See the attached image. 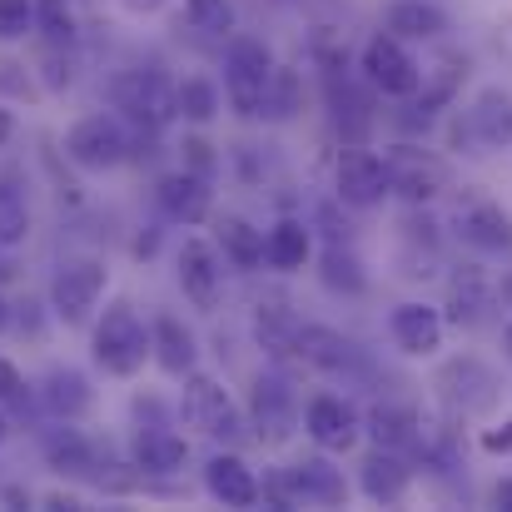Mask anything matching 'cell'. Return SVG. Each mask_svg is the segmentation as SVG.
I'll return each instance as SVG.
<instances>
[{"instance_id":"4","label":"cell","mask_w":512,"mask_h":512,"mask_svg":"<svg viewBox=\"0 0 512 512\" xmlns=\"http://www.w3.org/2000/svg\"><path fill=\"white\" fill-rule=\"evenodd\" d=\"M110 100H115V110L130 120V125H140L145 135H160L174 115V85L160 75V70H120L115 80H110Z\"/></svg>"},{"instance_id":"40","label":"cell","mask_w":512,"mask_h":512,"mask_svg":"<svg viewBox=\"0 0 512 512\" xmlns=\"http://www.w3.org/2000/svg\"><path fill=\"white\" fill-rule=\"evenodd\" d=\"M179 170L214 179V174H219V155H214V145H209L204 135H184V145H179Z\"/></svg>"},{"instance_id":"51","label":"cell","mask_w":512,"mask_h":512,"mask_svg":"<svg viewBox=\"0 0 512 512\" xmlns=\"http://www.w3.org/2000/svg\"><path fill=\"white\" fill-rule=\"evenodd\" d=\"M503 343H508V353H512V324H508V334H503Z\"/></svg>"},{"instance_id":"46","label":"cell","mask_w":512,"mask_h":512,"mask_svg":"<svg viewBox=\"0 0 512 512\" xmlns=\"http://www.w3.org/2000/svg\"><path fill=\"white\" fill-rule=\"evenodd\" d=\"M493 294H498V299H503V304H512V269H503V279H498V284H493Z\"/></svg>"},{"instance_id":"43","label":"cell","mask_w":512,"mask_h":512,"mask_svg":"<svg viewBox=\"0 0 512 512\" xmlns=\"http://www.w3.org/2000/svg\"><path fill=\"white\" fill-rule=\"evenodd\" d=\"M483 448H488V453H512V418L483 433Z\"/></svg>"},{"instance_id":"16","label":"cell","mask_w":512,"mask_h":512,"mask_svg":"<svg viewBox=\"0 0 512 512\" xmlns=\"http://www.w3.org/2000/svg\"><path fill=\"white\" fill-rule=\"evenodd\" d=\"M204 493L219 508H254L259 503V478L239 453H214L204 463Z\"/></svg>"},{"instance_id":"9","label":"cell","mask_w":512,"mask_h":512,"mask_svg":"<svg viewBox=\"0 0 512 512\" xmlns=\"http://www.w3.org/2000/svg\"><path fill=\"white\" fill-rule=\"evenodd\" d=\"M249 428H254L264 443H284V438L299 428V403H294V388H289L284 373H259V378H254Z\"/></svg>"},{"instance_id":"20","label":"cell","mask_w":512,"mask_h":512,"mask_svg":"<svg viewBox=\"0 0 512 512\" xmlns=\"http://www.w3.org/2000/svg\"><path fill=\"white\" fill-rule=\"evenodd\" d=\"M388 334H393V343H398L403 353L428 358V353H438V348H443V314H438V309H428V304H418V299H408V304H398V309H393Z\"/></svg>"},{"instance_id":"3","label":"cell","mask_w":512,"mask_h":512,"mask_svg":"<svg viewBox=\"0 0 512 512\" xmlns=\"http://www.w3.org/2000/svg\"><path fill=\"white\" fill-rule=\"evenodd\" d=\"M274 75V50L254 35H229V55H224V100L239 120H259L264 115V90Z\"/></svg>"},{"instance_id":"1","label":"cell","mask_w":512,"mask_h":512,"mask_svg":"<svg viewBox=\"0 0 512 512\" xmlns=\"http://www.w3.org/2000/svg\"><path fill=\"white\" fill-rule=\"evenodd\" d=\"M95 363L110 378H135L150 358V324L135 314L130 299H115L100 319H95Z\"/></svg>"},{"instance_id":"12","label":"cell","mask_w":512,"mask_h":512,"mask_svg":"<svg viewBox=\"0 0 512 512\" xmlns=\"http://www.w3.org/2000/svg\"><path fill=\"white\" fill-rule=\"evenodd\" d=\"M383 160H388V184H393V194H403L408 204H428V199H438V194L448 189L443 160H433L428 150L398 145V150L383 155Z\"/></svg>"},{"instance_id":"37","label":"cell","mask_w":512,"mask_h":512,"mask_svg":"<svg viewBox=\"0 0 512 512\" xmlns=\"http://www.w3.org/2000/svg\"><path fill=\"white\" fill-rule=\"evenodd\" d=\"M299 105H304V85H299V75L274 65L269 90H264V115H269V120H294Z\"/></svg>"},{"instance_id":"11","label":"cell","mask_w":512,"mask_h":512,"mask_svg":"<svg viewBox=\"0 0 512 512\" xmlns=\"http://www.w3.org/2000/svg\"><path fill=\"white\" fill-rule=\"evenodd\" d=\"M438 393H443L463 418H473V413H488V408L498 403V373H493L488 363H478V358H453V363H443V373H438Z\"/></svg>"},{"instance_id":"50","label":"cell","mask_w":512,"mask_h":512,"mask_svg":"<svg viewBox=\"0 0 512 512\" xmlns=\"http://www.w3.org/2000/svg\"><path fill=\"white\" fill-rule=\"evenodd\" d=\"M5 433H10V423H5V413H0V443H5Z\"/></svg>"},{"instance_id":"14","label":"cell","mask_w":512,"mask_h":512,"mask_svg":"<svg viewBox=\"0 0 512 512\" xmlns=\"http://www.w3.org/2000/svg\"><path fill=\"white\" fill-rule=\"evenodd\" d=\"M284 483H289L294 508L299 503H309V508H339L343 498H348V483H343V473L329 458H299V463H289L284 468Z\"/></svg>"},{"instance_id":"38","label":"cell","mask_w":512,"mask_h":512,"mask_svg":"<svg viewBox=\"0 0 512 512\" xmlns=\"http://www.w3.org/2000/svg\"><path fill=\"white\" fill-rule=\"evenodd\" d=\"M35 30L45 35V45H70L75 40V10H70V0H35Z\"/></svg>"},{"instance_id":"34","label":"cell","mask_w":512,"mask_h":512,"mask_svg":"<svg viewBox=\"0 0 512 512\" xmlns=\"http://www.w3.org/2000/svg\"><path fill=\"white\" fill-rule=\"evenodd\" d=\"M418 423H423V418H418L408 403H378V408L368 413L373 443H378V448H393V453H403V448L418 443Z\"/></svg>"},{"instance_id":"42","label":"cell","mask_w":512,"mask_h":512,"mask_svg":"<svg viewBox=\"0 0 512 512\" xmlns=\"http://www.w3.org/2000/svg\"><path fill=\"white\" fill-rule=\"evenodd\" d=\"M25 398V378L10 358H0V403H20Z\"/></svg>"},{"instance_id":"44","label":"cell","mask_w":512,"mask_h":512,"mask_svg":"<svg viewBox=\"0 0 512 512\" xmlns=\"http://www.w3.org/2000/svg\"><path fill=\"white\" fill-rule=\"evenodd\" d=\"M45 508H55V512H80L85 503H80L75 493H50V498H45Z\"/></svg>"},{"instance_id":"27","label":"cell","mask_w":512,"mask_h":512,"mask_svg":"<svg viewBox=\"0 0 512 512\" xmlns=\"http://www.w3.org/2000/svg\"><path fill=\"white\" fill-rule=\"evenodd\" d=\"M214 249L234 264V269H259L264 264V229H254L249 219H239V214H219L214 219Z\"/></svg>"},{"instance_id":"31","label":"cell","mask_w":512,"mask_h":512,"mask_svg":"<svg viewBox=\"0 0 512 512\" xmlns=\"http://www.w3.org/2000/svg\"><path fill=\"white\" fill-rule=\"evenodd\" d=\"M383 20H388V35L398 40H438L448 30V15L433 0H393Z\"/></svg>"},{"instance_id":"21","label":"cell","mask_w":512,"mask_h":512,"mask_svg":"<svg viewBox=\"0 0 512 512\" xmlns=\"http://www.w3.org/2000/svg\"><path fill=\"white\" fill-rule=\"evenodd\" d=\"M294 358L304 368H319V373H343V368L358 363V343L343 339L339 329H324V324H299Z\"/></svg>"},{"instance_id":"32","label":"cell","mask_w":512,"mask_h":512,"mask_svg":"<svg viewBox=\"0 0 512 512\" xmlns=\"http://www.w3.org/2000/svg\"><path fill=\"white\" fill-rule=\"evenodd\" d=\"M30 239V194H25V174L5 170L0 174V249H20Z\"/></svg>"},{"instance_id":"39","label":"cell","mask_w":512,"mask_h":512,"mask_svg":"<svg viewBox=\"0 0 512 512\" xmlns=\"http://www.w3.org/2000/svg\"><path fill=\"white\" fill-rule=\"evenodd\" d=\"M35 35V0H0V40H25Z\"/></svg>"},{"instance_id":"47","label":"cell","mask_w":512,"mask_h":512,"mask_svg":"<svg viewBox=\"0 0 512 512\" xmlns=\"http://www.w3.org/2000/svg\"><path fill=\"white\" fill-rule=\"evenodd\" d=\"M493 503H498V508H512V478H508V483H498V488H493Z\"/></svg>"},{"instance_id":"41","label":"cell","mask_w":512,"mask_h":512,"mask_svg":"<svg viewBox=\"0 0 512 512\" xmlns=\"http://www.w3.org/2000/svg\"><path fill=\"white\" fill-rule=\"evenodd\" d=\"M45 90H70L75 85V55L70 45H45Z\"/></svg>"},{"instance_id":"19","label":"cell","mask_w":512,"mask_h":512,"mask_svg":"<svg viewBox=\"0 0 512 512\" xmlns=\"http://www.w3.org/2000/svg\"><path fill=\"white\" fill-rule=\"evenodd\" d=\"M40 403L55 423H80L95 408V388L80 368H50L45 383H40Z\"/></svg>"},{"instance_id":"48","label":"cell","mask_w":512,"mask_h":512,"mask_svg":"<svg viewBox=\"0 0 512 512\" xmlns=\"http://www.w3.org/2000/svg\"><path fill=\"white\" fill-rule=\"evenodd\" d=\"M10 135H15V120H10V110H5V105H0V145H5V140H10Z\"/></svg>"},{"instance_id":"30","label":"cell","mask_w":512,"mask_h":512,"mask_svg":"<svg viewBox=\"0 0 512 512\" xmlns=\"http://www.w3.org/2000/svg\"><path fill=\"white\" fill-rule=\"evenodd\" d=\"M45 458H50L55 473H70V478H90V473L100 468L95 443H90L80 428H70V423H60V428L45 438Z\"/></svg>"},{"instance_id":"10","label":"cell","mask_w":512,"mask_h":512,"mask_svg":"<svg viewBox=\"0 0 512 512\" xmlns=\"http://www.w3.org/2000/svg\"><path fill=\"white\" fill-rule=\"evenodd\" d=\"M363 75H368V85L383 90V95H413L418 80H423L418 60L403 50L398 35H373V40L363 45Z\"/></svg>"},{"instance_id":"35","label":"cell","mask_w":512,"mask_h":512,"mask_svg":"<svg viewBox=\"0 0 512 512\" xmlns=\"http://www.w3.org/2000/svg\"><path fill=\"white\" fill-rule=\"evenodd\" d=\"M319 279H324V289H329V294H348V299L368 289L363 259H358L343 239H334V244L324 249V259H319Z\"/></svg>"},{"instance_id":"28","label":"cell","mask_w":512,"mask_h":512,"mask_svg":"<svg viewBox=\"0 0 512 512\" xmlns=\"http://www.w3.org/2000/svg\"><path fill=\"white\" fill-rule=\"evenodd\" d=\"M299 314L284 304V299H269V304H259V314H254V339L259 348L274 358V363H289L294 358V339H299Z\"/></svg>"},{"instance_id":"8","label":"cell","mask_w":512,"mask_h":512,"mask_svg":"<svg viewBox=\"0 0 512 512\" xmlns=\"http://www.w3.org/2000/svg\"><path fill=\"white\" fill-rule=\"evenodd\" d=\"M334 194H339L348 209H373L383 204V194H393L388 184V160L363 150V145H348L339 155V170H334Z\"/></svg>"},{"instance_id":"17","label":"cell","mask_w":512,"mask_h":512,"mask_svg":"<svg viewBox=\"0 0 512 512\" xmlns=\"http://www.w3.org/2000/svg\"><path fill=\"white\" fill-rule=\"evenodd\" d=\"M329 115H334V130L343 135V145H363L373 135V100H368V90L353 85L339 70H329Z\"/></svg>"},{"instance_id":"24","label":"cell","mask_w":512,"mask_h":512,"mask_svg":"<svg viewBox=\"0 0 512 512\" xmlns=\"http://www.w3.org/2000/svg\"><path fill=\"white\" fill-rule=\"evenodd\" d=\"M468 135L483 145V150H503L512 145V95L508 90H483L468 110Z\"/></svg>"},{"instance_id":"6","label":"cell","mask_w":512,"mask_h":512,"mask_svg":"<svg viewBox=\"0 0 512 512\" xmlns=\"http://www.w3.org/2000/svg\"><path fill=\"white\" fill-rule=\"evenodd\" d=\"M65 160L85 174H105L130 160V135L115 115H85L65 135Z\"/></svg>"},{"instance_id":"18","label":"cell","mask_w":512,"mask_h":512,"mask_svg":"<svg viewBox=\"0 0 512 512\" xmlns=\"http://www.w3.org/2000/svg\"><path fill=\"white\" fill-rule=\"evenodd\" d=\"M150 358H155L170 378L194 373V363H199V339H194V329H189L179 314H155V324H150Z\"/></svg>"},{"instance_id":"5","label":"cell","mask_w":512,"mask_h":512,"mask_svg":"<svg viewBox=\"0 0 512 512\" xmlns=\"http://www.w3.org/2000/svg\"><path fill=\"white\" fill-rule=\"evenodd\" d=\"M105 284H110V269L100 259H65L50 279V314L70 329L90 324V314L105 299Z\"/></svg>"},{"instance_id":"29","label":"cell","mask_w":512,"mask_h":512,"mask_svg":"<svg viewBox=\"0 0 512 512\" xmlns=\"http://www.w3.org/2000/svg\"><path fill=\"white\" fill-rule=\"evenodd\" d=\"M408 483H413V468H408L393 448H378V453L363 463V473H358V488H363L373 503H398V498L408 493Z\"/></svg>"},{"instance_id":"26","label":"cell","mask_w":512,"mask_h":512,"mask_svg":"<svg viewBox=\"0 0 512 512\" xmlns=\"http://www.w3.org/2000/svg\"><path fill=\"white\" fill-rule=\"evenodd\" d=\"M314 254V229L304 219H279L269 234H264V264L279 269V274H299Z\"/></svg>"},{"instance_id":"25","label":"cell","mask_w":512,"mask_h":512,"mask_svg":"<svg viewBox=\"0 0 512 512\" xmlns=\"http://www.w3.org/2000/svg\"><path fill=\"white\" fill-rule=\"evenodd\" d=\"M458 234H463L478 254H508L512 249V219L498 204H488V199H478V204H468V209L458 214Z\"/></svg>"},{"instance_id":"13","label":"cell","mask_w":512,"mask_h":512,"mask_svg":"<svg viewBox=\"0 0 512 512\" xmlns=\"http://www.w3.org/2000/svg\"><path fill=\"white\" fill-rule=\"evenodd\" d=\"M304 433L324 448V453H348L358 443V408L339 393H319L304 408Z\"/></svg>"},{"instance_id":"22","label":"cell","mask_w":512,"mask_h":512,"mask_svg":"<svg viewBox=\"0 0 512 512\" xmlns=\"http://www.w3.org/2000/svg\"><path fill=\"white\" fill-rule=\"evenodd\" d=\"M493 304H498V294H493L488 274L473 269V264H463V269L453 274V284H448V319H453L458 329H478Z\"/></svg>"},{"instance_id":"36","label":"cell","mask_w":512,"mask_h":512,"mask_svg":"<svg viewBox=\"0 0 512 512\" xmlns=\"http://www.w3.org/2000/svg\"><path fill=\"white\" fill-rule=\"evenodd\" d=\"M184 20H189L199 35H214V40H229V35L239 30L234 0H184Z\"/></svg>"},{"instance_id":"49","label":"cell","mask_w":512,"mask_h":512,"mask_svg":"<svg viewBox=\"0 0 512 512\" xmlns=\"http://www.w3.org/2000/svg\"><path fill=\"white\" fill-rule=\"evenodd\" d=\"M10 329V304H5V294H0V334Z\"/></svg>"},{"instance_id":"23","label":"cell","mask_w":512,"mask_h":512,"mask_svg":"<svg viewBox=\"0 0 512 512\" xmlns=\"http://www.w3.org/2000/svg\"><path fill=\"white\" fill-rule=\"evenodd\" d=\"M189 463V443H184V433H174L170 423H145L140 433H135V468L140 473H179Z\"/></svg>"},{"instance_id":"33","label":"cell","mask_w":512,"mask_h":512,"mask_svg":"<svg viewBox=\"0 0 512 512\" xmlns=\"http://www.w3.org/2000/svg\"><path fill=\"white\" fill-rule=\"evenodd\" d=\"M219 110H224V90H219L209 75H184V80L174 85V115H179V120L209 125V120H219Z\"/></svg>"},{"instance_id":"7","label":"cell","mask_w":512,"mask_h":512,"mask_svg":"<svg viewBox=\"0 0 512 512\" xmlns=\"http://www.w3.org/2000/svg\"><path fill=\"white\" fill-rule=\"evenodd\" d=\"M174 279H179L184 299H189L199 314H214V309H219V299H224V264H219V249H214L209 239H184V244H179Z\"/></svg>"},{"instance_id":"52","label":"cell","mask_w":512,"mask_h":512,"mask_svg":"<svg viewBox=\"0 0 512 512\" xmlns=\"http://www.w3.org/2000/svg\"><path fill=\"white\" fill-rule=\"evenodd\" d=\"M279 5H294V0H279Z\"/></svg>"},{"instance_id":"2","label":"cell","mask_w":512,"mask_h":512,"mask_svg":"<svg viewBox=\"0 0 512 512\" xmlns=\"http://www.w3.org/2000/svg\"><path fill=\"white\" fill-rule=\"evenodd\" d=\"M179 423L214 438V443H244L249 418L244 408L219 388V378L209 373H184V393H179Z\"/></svg>"},{"instance_id":"45","label":"cell","mask_w":512,"mask_h":512,"mask_svg":"<svg viewBox=\"0 0 512 512\" xmlns=\"http://www.w3.org/2000/svg\"><path fill=\"white\" fill-rule=\"evenodd\" d=\"M120 5H125L130 15H155V10H165L170 0H120Z\"/></svg>"},{"instance_id":"15","label":"cell","mask_w":512,"mask_h":512,"mask_svg":"<svg viewBox=\"0 0 512 512\" xmlns=\"http://www.w3.org/2000/svg\"><path fill=\"white\" fill-rule=\"evenodd\" d=\"M155 199H160V209L170 214L174 224H184V229H194V224H204V219L214 214V189H209V179H204V174H189V170L165 174L160 189H155Z\"/></svg>"}]
</instances>
